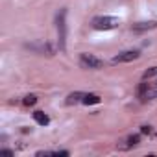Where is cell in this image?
I'll use <instances>...</instances> for the list:
<instances>
[{
	"instance_id": "obj_12",
	"label": "cell",
	"mask_w": 157,
	"mask_h": 157,
	"mask_svg": "<svg viewBox=\"0 0 157 157\" xmlns=\"http://www.w3.org/2000/svg\"><path fill=\"white\" fill-rule=\"evenodd\" d=\"M140 131H142V133H150V131H151V128H150V126H142V128H140Z\"/></svg>"
},
{
	"instance_id": "obj_5",
	"label": "cell",
	"mask_w": 157,
	"mask_h": 157,
	"mask_svg": "<svg viewBox=\"0 0 157 157\" xmlns=\"http://www.w3.org/2000/svg\"><path fill=\"white\" fill-rule=\"evenodd\" d=\"M157 28V22L155 21H148V22H139V24H133V32L140 33V32H146V30H155Z\"/></svg>"
},
{
	"instance_id": "obj_7",
	"label": "cell",
	"mask_w": 157,
	"mask_h": 157,
	"mask_svg": "<svg viewBox=\"0 0 157 157\" xmlns=\"http://www.w3.org/2000/svg\"><path fill=\"white\" fill-rule=\"evenodd\" d=\"M85 105H93V104H100V96L98 94H83V100H82Z\"/></svg>"
},
{
	"instance_id": "obj_8",
	"label": "cell",
	"mask_w": 157,
	"mask_h": 157,
	"mask_svg": "<svg viewBox=\"0 0 157 157\" xmlns=\"http://www.w3.org/2000/svg\"><path fill=\"white\" fill-rule=\"evenodd\" d=\"M80 98L83 100V94H82V93H74V94H70V96H68L67 104H68V105H72V104H76V102H80Z\"/></svg>"
},
{
	"instance_id": "obj_2",
	"label": "cell",
	"mask_w": 157,
	"mask_h": 157,
	"mask_svg": "<svg viewBox=\"0 0 157 157\" xmlns=\"http://www.w3.org/2000/svg\"><path fill=\"white\" fill-rule=\"evenodd\" d=\"M80 65L83 68H102L104 67V59L93 56V54H82L80 56Z\"/></svg>"
},
{
	"instance_id": "obj_3",
	"label": "cell",
	"mask_w": 157,
	"mask_h": 157,
	"mask_svg": "<svg viewBox=\"0 0 157 157\" xmlns=\"http://www.w3.org/2000/svg\"><path fill=\"white\" fill-rule=\"evenodd\" d=\"M65 15L67 11L61 10L57 13V33H59V48L65 50V39H67V22H65Z\"/></svg>"
},
{
	"instance_id": "obj_6",
	"label": "cell",
	"mask_w": 157,
	"mask_h": 157,
	"mask_svg": "<svg viewBox=\"0 0 157 157\" xmlns=\"http://www.w3.org/2000/svg\"><path fill=\"white\" fill-rule=\"evenodd\" d=\"M33 118H35V122H37V124H41V126H46V124L50 122L48 115H44L43 111H35V113H33Z\"/></svg>"
},
{
	"instance_id": "obj_9",
	"label": "cell",
	"mask_w": 157,
	"mask_h": 157,
	"mask_svg": "<svg viewBox=\"0 0 157 157\" xmlns=\"http://www.w3.org/2000/svg\"><path fill=\"white\" fill-rule=\"evenodd\" d=\"M139 140H140V137H139V135H131V137H128V144H126L124 148H131V146H137V144H139Z\"/></svg>"
},
{
	"instance_id": "obj_10",
	"label": "cell",
	"mask_w": 157,
	"mask_h": 157,
	"mask_svg": "<svg viewBox=\"0 0 157 157\" xmlns=\"http://www.w3.org/2000/svg\"><path fill=\"white\" fill-rule=\"evenodd\" d=\"M153 76H157V67H151V68H148V70L142 74V80H150V78H153Z\"/></svg>"
},
{
	"instance_id": "obj_4",
	"label": "cell",
	"mask_w": 157,
	"mask_h": 157,
	"mask_svg": "<svg viewBox=\"0 0 157 157\" xmlns=\"http://www.w3.org/2000/svg\"><path fill=\"white\" fill-rule=\"evenodd\" d=\"M139 57V52L137 50H128V52H122L118 56L113 57V63H128V61H133Z\"/></svg>"
},
{
	"instance_id": "obj_1",
	"label": "cell",
	"mask_w": 157,
	"mask_h": 157,
	"mask_svg": "<svg viewBox=\"0 0 157 157\" xmlns=\"http://www.w3.org/2000/svg\"><path fill=\"white\" fill-rule=\"evenodd\" d=\"M118 26V19L117 17H96L93 21V28L94 30H113Z\"/></svg>"
},
{
	"instance_id": "obj_11",
	"label": "cell",
	"mask_w": 157,
	"mask_h": 157,
	"mask_svg": "<svg viewBox=\"0 0 157 157\" xmlns=\"http://www.w3.org/2000/svg\"><path fill=\"white\" fill-rule=\"evenodd\" d=\"M35 102H37V96H33V94H30V96L24 98V105H33Z\"/></svg>"
},
{
	"instance_id": "obj_13",
	"label": "cell",
	"mask_w": 157,
	"mask_h": 157,
	"mask_svg": "<svg viewBox=\"0 0 157 157\" xmlns=\"http://www.w3.org/2000/svg\"><path fill=\"white\" fill-rule=\"evenodd\" d=\"M2 153H4V155H8V157H11V155H13V153H11L10 150H2Z\"/></svg>"
}]
</instances>
